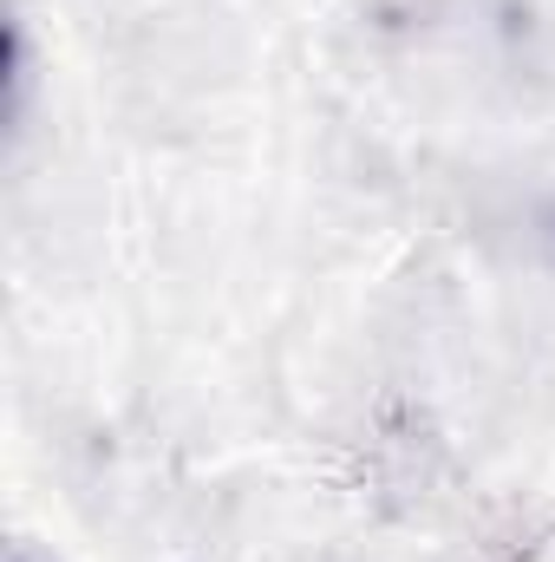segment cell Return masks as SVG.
I'll list each match as a JSON object with an SVG mask.
<instances>
[{"label": "cell", "mask_w": 555, "mask_h": 562, "mask_svg": "<svg viewBox=\"0 0 555 562\" xmlns=\"http://www.w3.org/2000/svg\"><path fill=\"white\" fill-rule=\"evenodd\" d=\"M13 562H33V557H13Z\"/></svg>", "instance_id": "6da1fadb"}]
</instances>
